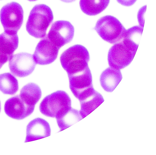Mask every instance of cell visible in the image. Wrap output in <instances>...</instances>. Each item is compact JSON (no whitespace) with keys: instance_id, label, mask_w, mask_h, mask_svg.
I'll use <instances>...</instances> for the list:
<instances>
[{"instance_id":"cell-1","label":"cell","mask_w":156,"mask_h":155,"mask_svg":"<svg viewBox=\"0 0 156 155\" xmlns=\"http://www.w3.org/2000/svg\"><path fill=\"white\" fill-rule=\"evenodd\" d=\"M54 19L50 8L45 5L35 6L31 11L26 24L28 33L37 38H44Z\"/></svg>"},{"instance_id":"cell-2","label":"cell","mask_w":156,"mask_h":155,"mask_svg":"<svg viewBox=\"0 0 156 155\" xmlns=\"http://www.w3.org/2000/svg\"><path fill=\"white\" fill-rule=\"evenodd\" d=\"M90 57L87 49L83 45L73 46L61 55L60 60L68 75L83 71L88 67Z\"/></svg>"},{"instance_id":"cell-3","label":"cell","mask_w":156,"mask_h":155,"mask_svg":"<svg viewBox=\"0 0 156 155\" xmlns=\"http://www.w3.org/2000/svg\"><path fill=\"white\" fill-rule=\"evenodd\" d=\"M71 107V100L65 92L59 90L46 96L40 106L41 112L50 117L57 118Z\"/></svg>"},{"instance_id":"cell-4","label":"cell","mask_w":156,"mask_h":155,"mask_svg":"<svg viewBox=\"0 0 156 155\" xmlns=\"http://www.w3.org/2000/svg\"><path fill=\"white\" fill-rule=\"evenodd\" d=\"M94 29L103 40L112 44L121 41L126 30L118 19L111 16L100 19Z\"/></svg>"},{"instance_id":"cell-5","label":"cell","mask_w":156,"mask_h":155,"mask_svg":"<svg viewBox=\"0 0 156 155\" xmlns=\"http://www.w3.org/2000/svg\"><path fill=\"white\" fill-rule=\"evenodd\" d=\"M0 19L5 32L17 34L23 22L24 12L22 7L14 2L7 4L1 10Z\"/></svg>"},{"instance_id":"cell-6","label":"cell","mask_w":156,"mask_h":155,"mask_svg":"<svg viewBox=\"0 0 156 155\" xmlns=\"http://www.w3.org/2000/svg\"><path fill=\"white\" fill-rule=\"evenodd\" d=\"M74 31L73 26L69 22L58 21L52 24L46 37L60 49L72 41Z\"/></svg>"},{"instance_id":"cell-7","label":"cell","mask_w":156,"mask_h":155,"mask_svg":"<svg viewBox=\"0 0 156 155\" xmlns=\"http://www.w3.org/2000/svg\"><path fill=\"white\" fill-rule=\"evenodd\" d=\"M136 53L125 46L122 41L115 44L108 52L109 65L116 69H123L131 63Z\"/></svg>"},{"instance_id":"cell-8","label":"cell","mask_w":156,"mask_h":155,"mask_svg":"<svg viewBox=\"0 0 156 155\" xmlns=\"http://www.w3.org/2000/svg\"><path fill=\"white\" fill-rule=\"evenodd\" d=\"M33 55L21 53L13 56L9 60V66L11 72L20 78L27 77L34 71L36 65Z\"/></svg>"},{"instance_id":"cell-9","label":"cell","mask_w":156,"mask_h":155,"mask_svg":"<svg viewBox=\"0 0 156 155\" xmlns=\"http://www.w3.org/2000/svg\"><path fill=\"white\" fill-rule=\"evenodd\" d=\"M59 49L46 36L37 44L33 57L37 64H49L56 59Z\"/></svg>"},{"instance_id":"cell-10","label":"cell","mask_w":156,"mask_h":155,"mask_svg":"<svg viewBox=\"0 0 156 155\" xmlns=\"http://www.w3.org/2000/svg\"><path fill=\"white\" fill-rule=\"evenodd\" d=\"M68 76L70 88L74 96L78 99L87 90L93 87L92 76L89 67Z\"/></svg>"},{"instance_id":"cell-11","label":"cell","mask_w":156,"mask_h":155,"mask_svg":"<svg viewBox=\"0 0 156 155\" xmlns=\"http://www.w3.org/2000/svg\"><path fill=\"white\" fill-rule=\"evenodd\" d=\"M35 107L27 104L20 96L12 97L7 100L5 105V111L10 117L17 120L24 119L30 115Z\"/></svg>"},{"instance_id":"cell-12","label":"cell","mask_w":156,"mask_h":155,"mask_svg":"<svg viewBox=\"0 0 156 155\" xmlns=\"http://www.w3.org/2000/svg\"><path fill=\"white\" fill-rule=\"evenodd\" d=\"M80 104V115L83 119L92 113L104 101L102 96L93 87L78 99Z\"/></svg>"},{"instance_id":"cell-13","label":"cell","mask_w":156,"mask_h":155,"mask_svg":"<svg viewBox=\"0 0 156 155\" xmlns=\"http://www.w3.org/2000/svg\"><path fill=\"white\" fill-rule=\"evenodd\" d=\"M18 35L4 32L0 34V63L3 66L9 60L19 46Z\"/></svg>"},{"instance_id":"cell-14","label":"cell","mask_w":156,"mask_h":155,"mask_svg":"<svg viewBox=\"0 0 156 155\" xmlns=\"http://www.w3.org/2000/svg\"><path fill=\"white\" fill-rule=\"evenodd\" d=\"M49 124L45 120L37 118L31 121L27 128V136L25 142L43 139L51 135Z\"/></svg>"},{"instance_id":"cell-15","label":"cell","mask_w":156,"mask_h":155,"mask_svg":"<svg viewBox=\"0 0 156 155\" xmlns=\"http://www.w3.org/2000/svg\"><path fill=\"white\" fill-rule=\"evenodd\" d=\"M122 78L120 70L109 67L104 71L100 78V82L103 89L108 92L113 91Z\"/></svg>"},{"instance_id":"cell-16","label":"cell","mask_w":156,"mask_h":155,"mask_svg":"<svg viewBox=\"0 0 156 155\" xmlns=\"http://www.w3.org/2000/svg\"><path fill=\"white\" fill-rule=\"evenodd\" d=\"M22 99L29 106L35 107L42 96L40 87L33 83H30L22 88L20 95Z\"/></svg>"},{"instance_id":"cell-17","label":"cell","mask_w":156,"mask_h":155,"mask_svg":"<svg viewBox=\"0 0 156 155\" xmlns=\"http://www.w3.org/2000/svg\"><path fill=\"white\" fill-rule=\"evenodd\" d=\"M110 0H80V5L82 11L90 16L98 15L108 7Z\"/></svg>"},{"instance_id":"cell-18","label":"cell","mask_w":156,"mask_h":155,"mask_svg":"<svg viewBox=\"0 0 156 155\" xmlns=\"http://www.w3.org/2000/svg\"><path fill=\"white\" fill-rule=\"evenodd\" d=\"M143 30V28L140 26H135L126 30L122 42L128 48L136 52Z\"/></svg>"},{"instance_id":"cell-19","label":"cell","mask_w":156,"mask_h":155,"mask_svg":"<svg viewBox=\"0 0 156 155\" xmlns=\"http://www.w3.org/2000/svg\"><path fill=\"white\" fill-rule=\"evenodd\" d=\"M56 118L60 131L69 127L83 119L80 111L72 107Z\"/></svg>"},{"instance_id":"cell-20","label":"cell","mask_w":156,"mask_h":155,"mask_svg":"<svg viewBox=\"0 0 156 155\" xmlns=\"http://www.w3.org/2000/svg\"><path fill=\"white\" fill-rule=\"evenodd\" d=\"M18 81L10 73L0 74V91L5 94L14 95L18 91Z\"/></svg>"},{"instance_id":"cell-21","label":"cell","mask_w":156,"mask_h":155,"mask_svg":"<svg viewBox=\"0 0 156 155\" xmlns=\"http://www.w3.org/2000/svg\"><path fill=\"white\" fill-rule=\"evenodd\" d=\"M137 0H117V2L122 5L129 7L133 5Z\"/></svg>"},{"instance_id":"cell-22","label":"cell","mask_w":156,"mask_h":155,"mask_svg":"<svg viewBox=\"0 0 156 155\" xmlns=\"http://www.w3.org/2000/svg\"><path fill=\"white\" fill-rule=\"evenodd\" d=\"M61 1L64 2L70 3L74 2L76 0H61Z\"/></svg>"},{"instance_id":"cell-23","label":"cell","mask_w":156,"mask_h":155,"mask_svg":"<svg viewBox=\"0 0 156 155\" xmlns=\"http://www.w3.org/2000/svg\"><path fill=\"white\" fill-rule=\"evenodd\" d=\"M28 1L30 2H35L36 1H37V0H28Z\"/></svg>"},{"instance_id":"cell-24","label":"cell","mask_w":156,"mask_h":155,"mask_svg":"<svg viewBox=\"0 0 156 155\" xmlns=\"http://www.w3.org/2000/svg\"><path fill=\"white\" fill-rule=\"evenodd\" d=\"M1 101H0V112H1Z\"/></svg>"},{"instance_id":"cell-25","label":"cell","mask_w":156,"mask_h":155,"mask_svg":"<svg viewBox=\"0 0 156 155\" xmlns=\"http://www.w3.org/2000/svg\"><path fill=\"white\" fill-rule=\"evenodd\" d=\"M3 65H2L1 63H0V69L2 67Z\"/></svg>"}]
</instances>
